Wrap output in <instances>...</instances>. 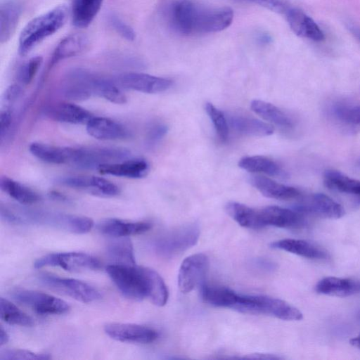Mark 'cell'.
<instances>
[{"label": "cell", "instance_id": "6da1fadb", "mask_svg": "<svg viewBox=\"0 0 360 360\" xmlns=\"http://www.w3.org/2000/svg\"><path fill=\"white\" fill-rule=\"evenodd\" d=\"M167 18L175 32L188 36L227 28L232 23L233 12L229 7L205 8L191 0H176L169 5Z\"/></svg>", "mask_w": 360, "mask_h": 360}, {"label": "cell", "instance_id": "ba28073f", "mask_svg": "<svg viewBox=\"0 0 360 360\" xmlns=\"http://www.w3.org/2000/svg\"><path fill=\"white\" fill-rule=\"evenodd\" d=\"M34 266L36 269L58 266L69 271H82L99 269L101 264L96 257L91 255L68 252L44 255L35 261Z\"/></svg>", "mask_w": 360, "mask_h": 360}, {"label": "cell", "instance_id": "d6a6232c", "mask_svg": "<svg viewBox=\"0 0 360 360\" xmlns=\"http://www.w3.org/2000/svg\"><path fill=\"white\" fill-rule=\"evenodd\" d=\"M323 182L330 189L360 198V180L351 178L339 171H326Z\"/></svg>", "mask_w": 360, "mask_h": 360}, {"label": "cell", "instance_id": "60d3db41", "mask_svg": "<svg viewBox=\"0 0 360 360\" xmlns=\"http://www.w3.org/2000/svg\"><path fill=\"white\" fill-rule=\"evenodd\" d=\"M205 108L219 139L225 142L229 136V127L224 113L211 103H206Z\"/></svg>", "mask_w": 360, "mask_h": 360}, {"label": "cell", "instance_id": "ac0fdd59", "mask_svg": "<svg viewBox=\"0 0 360 360\" xmlns=\"http://www.w3.org/2000/svg\"><path fill=\"white\" fill-rule=\"evenodd\" d=\"M97 170L102 174L141 179L149 172V165L143 159L133 158L115 163L103 164L100 165Z\"/></svg>", "mask_w": 360, "mask_h": 360}, {"label": "cell", "instance_id": "9a60e30c", "mask_svg": "<svg viewBox=\"0 0 360 360\" xmlns=\"http://www.w3.org/2000/svg\"><path fill=\"white\" fill-rule=\"evenodd\" d=\"M257 314H266L285 321H299L302 312L287 302L266 295H255Z\"/></svg>", "mask_w": 360, "mask_h": 360}, {"label": "cell", "instance_id": "7402d4cb", "mask_svg": "<svg viewBox=\"0 0 360 360\" xmlns=\"http://www.w3.org/2000/svg\"><path fill=\"white\" fill-rule=\"evenodd\" d=\"M318 293L335 297H348L360 293V280L329 276L315 286Z\"/></svg>", "mask_w": 360, "mask_h": 360}, {"label": "cell", "instance_id": "1f68e13d", "mask_svg": "<svg viewBox=\"0 0 360 360\" xmlns=\"http://www.w3.org/2000/svg\"><path fill=\"white\" fill-rule=\"evenodd\" d=\"M113 238L106 249L107 255L112 264L136 265L133 245L129 236Z\"/></svg>", "mask_w": 360, "mask_h": 360}, {"label": "cell", "instance_id": "f5cc1de1", "mask_svg": "<svg viewBox=\"0 0 360 360\" xmlns=\"http://www.w3.org/2000/svg\"><path fill=\"white\" fill-rule=\"evenodd\" d=\"M349 342L352 346L360 349V334L351 339Z\"/></svg>", "mask_w": 360, "mask_h": 360}, {"label": "cell", "instance_id": "b9f144b4", "mask_svg": "<svg viewBox=\"0 0 360 360\" xmlns=\"http://www.w3.org/2000/svg\"><path fill=\"white\" fill-rule=\"evenodd\" d=\"M51 358L48 354L21 349H8L0 352V360H48Z\"/></svg>", "mask_w": 360, "mask_h": 360}, {"label": "cell", "instance_id": "52a82bcc", "mask_svg": "<svg viewBox=\"0 0 360 360\" xmlns=\"http://www.w3.org/2000/svg\"><path fill=\"white\" fill-rule=\"evenodd\" d=\"M13 299L39 314H63L69 311L70 305L51 295L33 290L15 289Z\"/></svg>", "mask_w": 360, "mask_h": 360}, {"label": "cell", "instance_id": "3957f363", "mask_svg": "<svg viewBox=\"0 0 360 360\" xmlns=\"http://www.w3.org/2000/svg\"><path fill=\"white\" fill-rule=\"evenodd\" d=\"M68 16V8L59 5L32 19L20 33L19 54L27 55L45 39L58 32L65 24Z\"/></svg>", "mask_w": 360, "mask_h": 360}, {"label": "cell", "instance_id": "f907efd6", "mask_svg": "<svg viewBox=\"0 0 360 360\" xmlns=\"http://www.w3.org/2000/svg\"><path fill=\"white\" fill-rule=\"evenodd\" d=\"M9 340V336L6 330L1 326L0 328V345L6 344Z\"/></svg>", "mask_w": 360, "mask_h": 360}, {"label": "cell", "instance_id": "7a4b0ae2", "mask_svg": "<svg viewBox=\"0 0 360 360\" xmlns=\"http://www.w3.org/2000/svg\"><path fill=\"white\" fill-rule=\"evenodd\" d=\"M1 217L15 225H38L53 227L74 233H86L94 226L93 220L85 216L57 212L8 207L1 205Z\"/></svg>", "mask_w": 360, "mask_h": 360}, {"label": "cell", "instance_id": "c3c4849f", "mask_svg": "<svg viewBox=\"0 0 360 360\" xmlns=\"http://www.w3.org/2000/svg\"><path fill=\"white\" fill-rule=\"evenodd\" d=\"M243 359H265V360H272V359H280L281 357L272 354H266V353H253L249 354L246 356H244Z\"/></svg>", "mask_w": 360, "mask_h": 360}, {"label": "cell", "instance_id": "44dd1931", "mask_svg": "<svg viewBox=\"0 0 360 360\" xmlns=\"http://www.w3.org/2000/svg\"><path fill=\"white\" fill-rule=\"evenodd\" d=\"M271 247L311 259H327L330 257L329 253L321 247L301 239H281L271 243Z\"/></svg>", "mask_w": 360, "mask_h": 360}, {"label": "cell", "instance_id": "d6986e66", "mask_svg": "<svg viewBox=\"0 0 360 360\" xmlns=\"http://www.w3.org/2000/svg\"><path fill=\"white\" fill-rule=\"evenodd\" d=\"M87 133L99 140H117L128 136V131L120 123L104 117H92L86 124Z\"/></svg>", "mask_w": 360, "mask_h": 360}, {"label": "cell", "instance_id": "816d5d0a", "mask_svg": "<svg viewBox=\"0 0 360 360\" xmlns=\"http://www.w3.org/2000/svg\"><path fill=\"white\" fill-rule=\"evenodd\" d=\"M257 41L260 44H266L271 41V38L268 34L261 33L257 37Z\"/></svg>", "mask_w": 360, "mask_h": 360}, {"label": "cell", "instance_id": "cb8c5ba5", "mask_svg": "<svg viewBox=\"0 0 360 360\" xmlns=\"http://www.w3.org/2000/svg\"><path fill=\"white\" fill-rule=\"evenodd\" d=\"M47 115L53 120L74 124H86L93 117L84 108L67 102L52 105L47 110Z\"/></svg>", "mask_w": 360, "mask_h": 360}, {"label": "cell", "instance_id": "7c38bea8", "mask_svg": "<svg viewBox=\"0 0 360 360\" xmlns=\"http://www.w3.org/2000/svg\"><path fill=\"white\" fill-rule=\"evenodd\" d=\"M117 79L126 89L146 94L160 93L172 85L171 79L141 72H124L120 74Z\"/></svg>", "mask_w": 360, "mask_h": 360}, {"label": "cell", "instance_id": "277c9868", "mask_svg": "<svg viewBox=\"0 0 360 360\" xmlns=\"http://www.w3.org/2000/svg\"><path fill=\"white\" fill-rule=\"evenodd\" d=\"M106 272L125 297L135 301L147 297L143 266L111 264L107 266Z\"/></svg>", "mask_w": 360, "mask_h": 360}, {"label": "cell", "instance_id": "2e32d148", "mask_svg": "<svg viewBox=\"0 0 360 360\" xmlns=\"http://www.w3.org/2000/svg\"><path fill=\"white\" fill-rule=\"evenodd\" d=\"M285 15L290 27L297 36L313 41L324 39V33L320 27L302 11L290 7Z\"/></svg>", "mask_w": 360, "mask_h": 360}, {"label": "cell", "instance_id": "f6af8a7d", "mask_svg": "<svg viewBox=\"0 0 360 360\" xmlns=\"http://www.w3.org/2000/svg\"><path fill=\"white\" fill-rule=\"evenodd\" d=\"M167 127L164 124H155L147 131L146 140L150 144H155L160 141L167 132Z\"/></svg>", "mask_w": 360, "mask_h": 360}, {"label": "cell", "instance_id": "9c48e42d", "mask_svg": "<svg viewBox=\"0 0 360 360\" xmlns=\"http://www.w3.org/2000/svg\"><path fill=\"white\" fill-rule=\"evenodd\" d=\"M199 238V229L195 225L177 228L157 239L155 251L163 257H172L193 246Z\"/></svg>", "mask_w": 360, "mask_h": 360}, {"label": "cell", "instance_id": "d590c367", "mask_svg": "<svg viewBox=\"0 0 360 360\" xmlns=\"http://www.w3.org/2000/svg\"><path fill=\"white\" fill-rule=\"evenodd\" d=\"M253 112L263 119L281 127L290 128L293 126V121L283 111L274 105L261 100H253L250 103Z\"/></svg>", "mask_w": 360, "mask_h": 360}, {"label": "cell", "instance_id": "7dc6e473", "mask_svg": "<svg viewBox=\"0 0 360 360\" xmlns=\"http://www.w3.org/2000/svg\"><path fill=\"white\" fill-rule=\"evenodd\" d=\"M20 92L21 88L18 84L10 85L6 89L3 96V103L5 108H10L19 97Z\"/></svg>", "mask_w": 360, "mask_h": 360}, {"label": "cell", "instance_id": "8fae6325", "mask_svg": "<svg viewBox=\"0 0 360 360\" xmlns=\"http://www.w3.org/2000/svg\"><path fill=\"white\" fill-rule=\"evenodd\" d=\"M104 331L112 339L122 342L148 344L159 338L153 328L134 323H110L104 326Z\"/></svg>", "mask_w": 360, "mask_h": 360}, {"label": "cell", "instance_id": "7bdbcfd3", "mask_svg": "<svg viewBox=\"0 0 360 360\" xmlns=\"http://www.w3.org/2000/svg\"><path fill=\"white\" fill-rule=\"evenodd\" d=\"M43 61L41 56H37L30 58L21 68L19 73V78L24 84H30Z\"/></svg>", "mask_w": 360, "mask_h": 360}, {"label": "cell", "instance_id": "4fadbf2b", "mask_svg": "<svg viewBox=\"0 0 360 360\" xmlns=\"http://www.w3.org/2000/svg\"><path fill=\"white\" fill-rule=\"evenodd\" d=\"M295 210L327 219H339L345 214L344 207L324 193L309 195L297 205Z\"/></svg>", "mask_w": 360, "mask_h": 360}, {"label": "cell", "instance_id": "4316f807", "mask_svg": "<svg viewBox=\"0 0 360 360\" xmlns=\"http://www.w3.org/2000/svg\"><path fill=\"white\" fill-rule=\"evenodd\" d=\"M31 154L37 159L50 164H69L72 147H60L40 142H33L29 146Z\"/></svg>", "mask_w": 360, "mask_h": 360}, {"label": "cell", "instance_id": "8992f818", "mask_svg": "<svg viewBox=\"0 0 360 360\" xmlns=\"http://www.w3.org/2000/svg\"><path fill=\"white\" fill-rule=\"evenodd\" d=\"M39 281L45 286L84 303L96 302L102 297L100 291L94 286L75 278L43 274Z\"/></svg>", "mask_w": 360, "mask_h": 360}, {"label": "cell", "instance_id": "e575fe53", "mask_svg": "<svg viewBox=\"0 0 360 360\" xmlns=\"http://www.w3.org/2000/svg\"><path fill=\"white\" fill-rule=\"evenodd\" d=\"M238 166L248 172L263 173L271 176H285V172L274 160L260 155L247 156L241 158Z\"/></svg>", "mask_w": 360, "mask_h": 360}, {"label": "cell", "instance_id": "83f0119b", "mask_svg": "<svg viewBox=\"0 0 360 360\" xmlns=\"http://www.w3.org/2000/svg\"><path fill=\"white\" fill-rule=\"evenodd\" d=\"M21 7L15 1L6 0L0 6V41L7 42L13 35L18 26Z\"/></svg>", "mask_w": 360, "mask_h": 360}, {"label": "cell", "instance_id": "5b68a950", "mask_svg": "<svg viewBox=\"0 0 360 360\" xmlns=\"http://www.w3.org/2000/svg\"><path fill=\"white\" fill-rule=\"evenodd\" d=\"M130 151L119 147L72 148L70 164L82 169H97L103 164L127 160Z\"/></svg>", "mask_w": 360, "mask_h": 360}, {"label": "cell", "instance_id": "f546056e", "mask_svg": "<svg viewBox=\"0 0 360 360\" xmlns=\"http://www.w3.org/2000/svg\"><path fill=\"white\" fill-rule=\"evenodd\" d=\"M228 214L240 226L252 229L263 228L259 210L251 208L236 202H230L226 205Z\"/></svg>", "mask_w": 360, "mask_h": 360}, {"label": "cell", "instance_id": "836d02e7", "mask_svg": "<svg viewBox=\"0 0 360 360\" xmlns=\"http://www.w3.org/2000/svg\"><path fill=\"white\" fill-rule=\"evenodd\" d=\"M0 188L22 205H32L41 200V197L33 190L6 176L1 177Z\"/></svg>", "mask_w": 360, "mask_h": 360}, {"label": "cell", "instance_id": "d4e9b609", "mask_svg": "<svg viewBox=\"0 0 360 360\" xmlns=\"http://www.w3.org/2000/svg\"><path fill=\"white\" fill-rule=\"evenodd\" d=\"M88 44L89 38L84 34L76 33L65 37L56 46L52 54L50 66L80 54L87 48Z\"/></svg>", "mask_w": 360, "mask_h": 360}, {"label": "cell", "instance_id": "11a10c76", "mask_svg": "<svg viewBox=\"0 0 360 360\" xmlns=\"http://www.w3.org/2000/svg\"><path fill=\"white\" fill-rule=\"evenodd\" d=\"M359 319H360V314H359Z\"/></svg>", "mask_w": 360, "mask_h": 360}, {"label": "cell", "instance_id": "484cf974", "mask_svg": "<svg viewBox=\"0 0 360 360\" xmlns=\"http://www.w3.org/2000/svg\"><path fill=\"white\" fill-rule=\"evenodd\" d=\"M103 0H70L72 22L78 28L87 27L98 13Z\"/></svg>", "mask_w": 360, "mask_h": 360}, {"label": "cell", "instance_id": "db71d44e", "mask_svg": "<svg viewBox=\"0 0 360 360\" xmlns=\"http://www.w3.org/2000/svg\"><path fill=\"white\" fill-rule=\"evenodd\" d=\"M350 30L354 35L360 41V30L355 27H350Z\"/></svg>", "mask_w": 360, "mask_h": 360}, {"label": "cell", "instance_id": "5bb4252c", "mask_svg": "<svg viewBox=\"0 0 360 360\" xmlns=\"http://www.w3.org/2000/svg\"><path fill=\"white\" fill-rule=\"evenodd\" d=\"M332 122L348 134L360 132V104L338 101L328 108Z\"/></svg>", "mask_w": 360, "mask_h": 360}, {"label": "cell", "instance_id": "bcb514c9", "mask_svg": "<svg viewBox=\"0 0 360 360\" xmlns=\"http://www.w3.org/2000/svg\"><path fill=\"white\" fill-rule=\"evenodd\" d=\"M12 122V112L10 108H5L0 114V139L1 142L8 133Z\"/></svg>", "mask_w": 360, "mask_h": 360}, {"label": "cell", "instance_id": "f1b7e54d", "mask_svg": "<svg viewBox=\"0 0 360 360\" xmlns=\"http://www.w3.org/2000/svg\"><path fill=\"white\" fill-rule=\"evenodd\" d=\"M200 295L203 301L210 305L231 309H233L238 297V293L228 288L205 283L200 285Z\"/></svg>", "mask_w": 360, "mask_h": 360}, {"label": "cell", "instance_id": "ffe728a7", "mask_svg": "<svg viewBox=\"0 0 360 360\" xmlns=\"http://www.w3.org/2000/svg\"><path fill=\"white\" fill-rule=\"evenodd\" d=\"M151 227V224L146 221H128L115 218L107 219L98 225L102 234L112 238L142 234Z\"/></svg>", "mask_w": 360, "mask_h": 360}, {"label": "cell", "instance_id": "681fc988", "mask_svg": "<svg viewBox=\"0 0 360 360\" xmlns=\"http://www.w3.org/2000/svg\"><path fill=\"white\" fill-rule=\"evenodd\" d=\"M49 195L51 198L58 200V201H61V202H68L69 201V199L66 195H65L64 194H63L58 191H52L49 193Z\"/></svg>", "mask_w": 360, "mask_h": 360}, {"label": "cell", "instance_id": "ab89813d", "mask_svg": "<svg viewBox=\"0 0 360 360\" xmlns=\"http://www.w3.org/2000/svg\"><path fill=\"white\" fill-rule=\"evenodd\" d=\"M84 190L104 197L116 196L120 192V188L112 181L95 176H86Z\"/></svg>", "mask_w": 360, "mask_h": 360}, {"label": "cell", "instance_id": "74e56055", "mask_svg": "<svg viewBox=\"0 0 360 360\" xmlns=\"http://www.w3.org/2000/svg\"><path fill=\"white\" fill-rule=\"evenodd\" d=\"M91 88L94 94H96L108 101L115 104H124L127 102V96L112 81L93 77Z\"/></svg>", "mask_w": 360, "mask_h": 360}, {"label": "cell", "instance_id": "ee69618b", "mask_svg": "<svg viewBox=\"0 0 360 360\" xmlns=\"http://www.w3.org/2000/svg\"><path fill=\"white\" fill-rule=\"evenodd\" d=\"M108 22L111 27L124 39L132 41L136 39V33L133 28L117 15H110Z\"/></svg>", "mask_w": 360, "mask_h": 360}, {"label": "cell", "instance_id": "30bf717a", "mask_svg": "<svg viewBox=\"0 0 360 360\" xmlns=\"http://www.w3.org/2000/svg\"><path fill=\"white\" fill-rule=\"evenodd\" d=\"M209 265V258L205 254L198 253L187 257L179 270L178 285L180 291L188 293L203 283Z\"/></svg>", "mask_w": 360, "mask_h": 360}, {"label": "cell", "instance_id": "f35d334b", "mask_svg": "<svg viewBox=\"0 0 360 360\" xmlns=\"http://www.w3.org/2000/svg\"><path fill=\"white\" fill-rule=\"evenodd\" d=\"M0 315L4 321L11 325L30 327L34 324L32 317L4 297L0 299Z\"/></svg>", "mask_w": 360, "mask_h": 360}, {"label": "cell", "instance_id": "8d00e7d4", "mask_svg": "<svg viewBox=\"0 0 360 360\" xmlns=\"http://www.w3.org/2000/svg\"><path fill=\"white\" fill-rule=\"evenodd\" d=\"M143 269L146 279L147 297L156 306L165 305L169 293L164 280L154 269L145 266Z\"/></svg>", "mask_w": 360, "mask_h": 360}, {"label": "cell", "instance_id": "4dcf8cb0", "mask_svg": "<svg viewBox=\"0 0 360 360\" xmlns=\"http://www.w3.org/2000/svg\"><path fill=\"white\" fill-rule=\"evenodd\" d=\"M229 122L232 128L243 135L266 136L274 133V128L271 125L246 116H231L229 118Z\"/></svg>", "mask_w": 360, "mask_h": 360}, {"label": "cell", "instance_id": "e0dca14e", "mask_svg": "<svg viewBox=\"0 0 360 360\" xmlns=\"http://www.w3.org/2000/svg\"><path fill=\"white\" fill-rule=\"evenodd\" d=\"M263 226L278 228H297L304 224L302 214L278 206H267L259 210Z\"/></svg>", "mask_w": 360, "mask_h": 360}, {"label": "cell", "instance_id": "603a6c76", "mask_svg": "<svg viewBox=\"0 0 360 360\" xmlns=\"http://www.w3.org/2000/svg\"><path fill=\"white\" fill-rule=\"evenodd\" d=\"M250 183L263 195L269 198L290 200L297 198L301 195L297 188L279 184L263 176H250Z\"/></svg>", "mask_w": 360, "mask_h": 360}]
</instances>
